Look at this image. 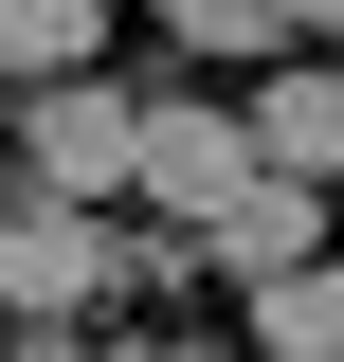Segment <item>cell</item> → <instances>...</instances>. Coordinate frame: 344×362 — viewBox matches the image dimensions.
Here are the masks:
<instances>
[{
  "instance_id": "cell-4",
  "label": "cell",
  "mask_w": 344,
  "mask_h": 362,
  "mask_svg": "<svg viewBox=\"0 0 344 362\" xmlns=\"http://www.w3.org/2000/svg\"><path fill=\"white\" fill-rule=\"evenodd\" d=\"M181 254H200V272H236V290H272V272H308V254H326V181H272V163H254L200 235H181Z\"/></svg>"
},
{
  "instance_id": "cell-3",
  "label": "cell",
  "mask_w": 344,
  "mask_h": 362,
  "mask_svg": "<svg viewBox=\"0 0 344 362\" xmlns=\"http://www.w3.org/2000/svg\"><path fill=\"white\" fill-rule=\"evenodd\" d=\"M127 181L164 199V235H200L236 181H254V127L236 109H200V90H145V127H127Z\"/></svg>"
},
{
  "instance_id": "cell-1",
  "label": "cell",
  "mask_w": 344,
  "mask_h": 362,
  "mask_svg": "<svg viewBox=\"0 0 344 362\" xmlns=\"http://www.w3.org/2000/svg\"><path fill=\"white\" fill-rule=\"evenodd\" d=\"M127 127H145V90H109V73L18 90V199H109L127 181Z\"/></svg>"
},
{
  "instance_id": "cell-13",
  "label": "cell",
  "mask_w": 344,
  "mask_h": 362,
  "mask_svg": "<svg viewBox=\"0 0 344 362\" xmlns=\"http://www.w3.org/2000/svg\"><path fill=\"white\" fill-rule=\"evenodd\" d=\"M308 362H344V344H308Z\"/></svg>"
},
{
  "instance_id": "cell-10",
  "label": "cell",
  "mask_w": 344,
  "mask_h": 362,
  "mask_svg": "<svg viewBox=\"0 0 344 362\" xmlns=\"http://www.w3.org/2000/svg\"><path fill=\"white\" fill-rule=\"evenodd\" d=\"M272 37H344V0H272Z\"/></svg>"
},
{
  "instance_id": "cell-11",
  "label": "cell",
  "mask_w": 344,
  "mask_h": 362,
  "mask_svg": "<svg viewBox=\"0 0 344 362\" xmlns=\"http://www.w3.org/2000/svg\"><path fill=\"white\" fill-rule=\"evenodd\" d=\"M181 362H254V344H181Z\"/></svg>"
},
{
  "instance_id": "cell-5",
  "label": "cell",
  "mask_w": 344,
  "mask_h": 362,
  "mask_svg": "<svg viewBox=\"0 0 344 362\" xmlns=\"http://www.w3.org/2000/svg\"><path fill=\"white\" fill-rule=\"evenodd\" d=\"M236 127H254V163H272V181H326V199H344V90H326V54H308V73H272Z\"/></svg>"
},
{
  "instance_id": "cell-9",
  "label": "cell",
  "mask_w": 344,
  "mask_h": 362,
  "mask_svg": "<svg viewBox=\"0 0 344 362\" xmlns=\"http://www.w3.org/2000/svg\"><path fill=\"white\" fill-rule=\"evenodd\" d=\"M0 362H91V344H73V326H0Z\"/></svg>"
},
{
  "instance_id": "cell-6",
  "label": "cell",
  "mask_w": 344,
  "mask_h": 362,
  "mask_svg": "<svg viewBox=\"0 0 344 362\" xmlns=\"http://www.w3.org/2000/svg\"><path fill=\"white\" fill-rule=\"evenodd\" d=\"M91 37H109V0H0V90L91 73Z\"/></svg>"
},
{
  "instance_id": "cell-7",
  "label": "cell",
  "mask_w": 344,
  "mask_h": 362,
  "mask_svg": "<svg viewBox=\"0 0 344 362\" xmlns=\"http://www.w3.org/2000/svg\"><path fill=\"white\" fill-rule=\"evenodd\" d=\"M308 344H344V254H308V272L254 290V362H308Z\"/></svg>"
},
{
  "instance_id": "cell-12",
  "label": "cell",
  "mask_w": 344,
  "mask_h": 362,
  "mask_svg": "<svg viewBox=\"0 0 344 362\" xmlns=\"http://www.w3.org/2000/svg\"><path fill=\"white\" fill-rule=\"evenodd\" d=\"M326 90H344V54H326Z\"/></svg>"
},
{
  "instance_id": "cell-2",
  "label": "cell",
  "mask_w": 344,
  "mask_h": 362,
  "mask_svg": "<svg viewBox=\"0 0 344 362\" xmlns=\"http://www.w3.org/2000/svg\"><path fill=\"white\" fill-rule=\"evenodd\" d=\"M109 308V218L91 199H0V326H91Z\"/></svg>"
},
{
  "instance_id": "cell-8",
  "label": "cell",
  "mask_w": 344,
  "mask_h": 362,
  "mask_svg": "<svg viewBox=\"0 0 344 362\" xmlns=\"http://www.w3.org/2000/svg\"><path fill=\"white\" fill-rule=\"evenodd\" d=\"M164 37H200V54H236V37H272V0H145Z\"/></svg>"
}]
</instances>
